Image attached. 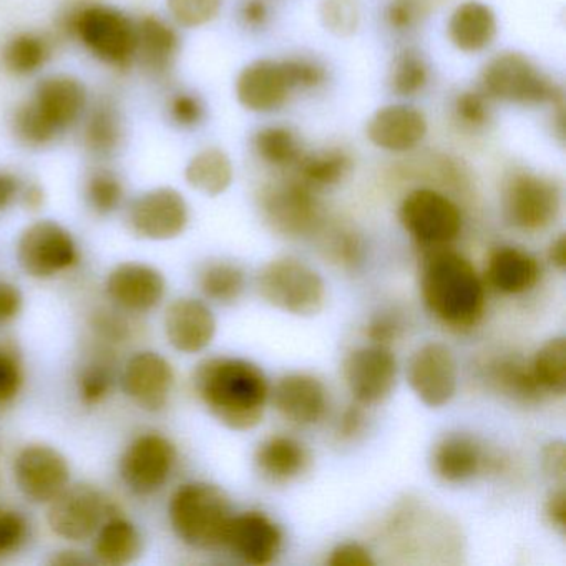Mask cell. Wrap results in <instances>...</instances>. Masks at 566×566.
Instances as JSON below:
<instances>
[{
    "label": "cell",
    "mask_w": 566,
    "mask_h": 566,
    "mask_svg": "<svg viewBox=\"0 0 566 566\" xmlns=\"http://www.w3.org/2000/svg\"><path fill=\"white\" fill-rule=\"evenodd\" d=\"M193 386L208 412L227 429L248 432L263 422L270 382L263 369L241 357H211L195 370Z\"/></svg>",
    "instance_id": "6da1fadb"
},
{
    "label": "cell",
    "mask_w": 566,
    "mask_h": 566,
    "mask_svg": "<svg viewBox=\"0 0 566 566\" xmlns=\"http://www.w3.org/2000/svg\"><path fill=\"white\" fill-rule=\"evenodd\" d=\"M420 296L427 311L453 331L472 329L485 311V284L457 251L429 250L420 268Z\"/></svg>",
    "instance_id": "7a4b0ae2"
},
{
    "label": "cell",
    "mask_w": 566,
    "mask_h": 566,
    "mask_svg": "<svg viewBox=\"0 0 566 566\" xmlns=\"http://www.w3.org/2000/svg\"><path fill=\"white\" fill-rule=\"evenodd\" d=\"M480 88L493 102L520 107L565 108L563 88L538 65L518 52H502L490 59L480 72Z\"/></svg>",
    "instance_id": "3957f363"
},
{
    "label": "cell",
    "mask_w": 566,
    "mask_h": 566,
    "mask_svg": "<svg viewBox=\"0 0 566 566\" xmlns=\"http://www.w3.org/2000/svg\"><path fill=\"white\" fill-rule=\"evenodd\" d=\"M170 522L187 545L200 549L223 546L233 516L230 499L220 486L207 482L181 485L170 500Z\"/></svg>",
    "instance_id": "277c9868"
},
{
    "label": "cell",
    "mask_w": 566,
    "mask_h": 566,
    "mask_svg": "<svg viewBox=\"0 0 566 566\" xmlns=\"http://www.w3.org/2000/svg\"><path fill=\"white\" fill-rule=\"evenodd\" d=\"M256 287L270 306L293 316H316L326 304L323 277L296 258H277L264 264L258 273Z\"/></svg>",
    "instance_id": "5b68a950"
},
{
    "label": "cell",
    "mask_w": 566,
    "mask_h": 566,
    "mask_svg": "<svg viewBox=\"0 0 566 566\" xmlns=\"http://www.w3.org/2000/svg\"><path fill=\"white\" fill-rule=\"evenodd\" d=\"M67 29L105 64L127 69L135 61L137 25L117 9L88 6L71 15Z\"/></svg>",
    "instance_id": "8992f818"
},
{
    "label": "cell",
    "mask_w": 566,
    "mask_h": 566,
    "mask_svg": "<svg viewBox=\"0 0 566 566\" xmlns=\"http://www.w3.org/2000/svg\"><path fill=\"white\" fill-rule=\"evenodd\" d=\"M503 217L510 227L538 233L555 223L562 211V190L552 178L532 171H515L502 190Z\"/></svg>",
    "instance_id": "52a82bcc"
},
{
    "label": "cell",
    "mask_w": 566,
    "mask_h": 566,
    "mask_svg": "<svg viewBox=\"0 0 566 566\" xmlns=\"http://www.w3.org/2000/svg\"><path fill=\"white\" fill-rule=\"evenodd\" d=\"M316 195L294 177L264 185L258 195L261 218L281 237H307L321 223Z\"/></svg>",
    "instance_id": "ba28073f"
},
{
    "label": "cell",
    "mask_w": 566,
    "mask_h": 566,
    "mask_svg": "<svg viewBox=\"0 0 566 566\" xmlns=\"http://www.w3.org/2000/svg\"><path fill=\"white\" fill-rule=\"evenodd\" d=\"M399 220L413 241L429 250L449 247L462 231L459 207L432 188L410 191L400 203Z\"/></svg>",
    "instance_id": "9c48e42d"
},
{
    "label": "cell",
    "mask_w": 566,
    "mask_h": 566,
    "mask_svg": "<svg viewBox=\"0 0 566 566\" xmlns=\"http://www.w3.org/2000/svg\"><path fill=\"white\" fill-rule=\"evenodd\" d=\"M407 382L420 402L440 409L455 397L459 367L449 346L427 343L407 363Z\"/></svg>",
    "instance_id": "30bf717a"
},
{
    "label": "cell",
    "mask_w": 566,
    "mask_h": 566,
    "mask_svg": "<svg viewBox=\"0 0 566 566\" xmlns=\"http://www.w3.org/2000/svg\"><path fill=\"white\" fill-rule=\"evenodd\" d=\"M18 260L25 273L45 280L71 270L78 261V253L65 228L54 221H38L21 234Z\"/></svg>",
    "instance_id": "8fae6325"
},
{
    "label": "cell",
    "mask_w": 566,
    "mask_h": 566,
    "mask_svg": "<svg viewBox=\"0 0 566 566\" xmlns=\"http://www.w3.org/2000/svg\"><path fill=\"white\" fill-rule=\"evenodd\" d=\"M108 513L111 506L97 489L77 483L65 486L52 500L48 520L55 535L71 542H84L98 532Z\"/></svg>",
    "instance_id": "7c38bea8"
},
{
    "label": "cell",
    "mask_w": 566,
    "mask_h": 566,
    "mask_svg": "<svg viewBox=\"0 0 566 566\" xmlns=\"http://www.w3.org/2000/svg\"><path fill=\"white\" fill-rule=\"evenodd\" d=\"M397 359L392 350L379 344L359 347L343 364L344 380L354 400L369 407L382 403L396 389Z\"/></svg>",
    "instance_id": "4fadbf2b"
},
{
    "label": "cell",
    "mask_w": 566,
    "mask_h": 566,
    "mask_svg": "<svg viewBox=\"0 0 566 566\" xmlns=\"http://www.w3.org/2000/svg\"><path fill=\"white\" fill-rule=\"evenodd\" d=\"M177 460V450L167 437L145 433L125 450L120 475L132 492L150 495L165 485Z\"/></svg>",
    "instance_id": "5bb4252c"
},
{
    "label": "cell",
    "mask_w": 566,
    "mask_h": 566,
    "mask_svg": "<svg viewBox=\"0 0 566 566\" xmlns=\"http://www.w3.org/2000/svg\"><path fill=\"white\" fill-rule=\"evenodd\" d=\"M188 220L190 213L187 201L174 188H157L142 195L128 213V223L134 233L154 241L180 237Z\"/></svg>",
    "instance_id": "9a60e30c"
},
{
    "label": "cell",
    "mask_w": 566,
    "mask_h": 566,
    "mask_svg": "<svg viewBox=\"0 0 566 566\" xmlns=\"http://www.w3.org/2000/svg\"><path fill=\"white\" fill-rule=\"evenodd\" d=\"M15 482L32 502L51 503L71 479L67 460L49 446H29L19 452L14 465Z\"/></svg>",
    "instance_id": "2e32d148"
},
{
    "label": "cell",
    "mask_w": 566,
    "mask_h": 566,
    "mask_svg": "<svg viewBox=\"0 0 566 566\" xmlns=\"http://www.w3.org/2000/svg\"><path fill=\"white\" fill-rule=\"evenodd\" d=\"M280 525L263 512H244L231 516L224 533L223 546L247 565L273 563L283 548Z\"/></svg>",
    "instance_id": "e0dca14e"
},
{
    "label": "cell",
    "mask_w": 566,
    "mask_h": 566,
    "mask_svg": "<svg viewBox=\"0 0 566 566\" xmlns=\"http://www.w3.org/2000/svg\"><path fill=\"white\" fill-rule=\"evenodd\" d=\"M283 61L258 59L237 78V98L241 107L254 114L280 111L293 95Z\"/></svg>",
    "instance_id": "ac0fdd59"
},
{
    "label": "cell",
    "mask_w": 566,
    "mask_h": 566,
    "mask_svg": "<svg viewBox=\"0 0 566 566\" xmlns=\"http://www.w3.org/2000/svg\"><path fill=\"white\" fill-rule=\"evenodd\" d=\"M270 399L276 412L293 426H314L326 416V386L311 374L293 373L281 377L270 390Z\"/></svg>",
    "instance_id": "d6986e66"
},
{
    "label": "cell",
    "mask_w": 566,
    "mask_h": 566,
    "mask_svg": "<svg viewBox=\"0 0 566 566\" xmlns=\"http://www.w3.org/2000/svg\"><path fill=\"white\" fill-rule=\"evenodd\" d=\"M427 130L423 112L409 105H387L367 122L366 137L380 150L406 154L422 144Z\"/></svg>",
    "instance_id": "ffe728a7"
},
{
    "label": "cell",
    "mask_w": 566,
    "mask_h": 566,
    "mask_svg": "<svg viewBox=\"0 0 566 566\" xmlns=\"http://www.w3.org/2000/svg\"><path fill=\"white\" fill-rule=\"evenodd\" d=\"M174 384L170 363L160 354L148 350L135 354L122 374L125 394L148 410L164 409Z\"/></svg>",
    "instance_id": "44dd1931"
},
{
    "label": "cell",
    "mask_w": 566,
    "mask_h": 566,
    "mask_svg": "<svg viewBox=\"0 0 566 566\" xmlns=\"http://www.w3.org/2000/svg\"><path fill=\"white\" fill-rule=\"evenodd\" d=\"M165 334L178 353L198 354L214 339L217 319L207 304L193 297H181L168 306Z\"/></svg>",
    "instance_id": "7402d4cb"
},
{
    "label": "cell",
    "mask_w": 566,
    "mask_h": 566,
    "mask_svg": "<svg viewBox=\"0 0 566 566\" xmlns=\"http://www.w3.org/2000/svg\"><path fill=\"white\" fill-rule=\"evenodd\" d=\"M167 284L160 271L142 263L118 264L107 280V293L122 310L145 313L164 300Z\"/></svg>",
    "instance_id": "603a6c76"
},
{
    "label": "cell",
    "mask_w": 566,
    "mask_h": 566,
    "mask_svg": "<svg viewBox=\"0 0 566 566\" xmlns=\"http://www.w3.org/2000/svg\"><path fill=\"white\" fill-rule=\"evenodd\" d=\"M87 95L84 85L67 75L45 78L31 101L42 120L61 135L81 118Z\"/></svg>",
    "instance_id": "cb8c5ba5"
},
{
    "label": "cell",
    "mask_w": 566,
    "mask_h": 566,
    "mask_svg": "<svg viewBox=\"0 0 566 566\" xmlns=\"http://www.w3.org/2000/svg\"><path fill=\"white\" fill-rule=\"evenodd\" d=\"M485 463V453L475 437L447 433L433 446L430 455L432 472L446 483H463L473 479Z\"/></svg>",
    "instance_id": "d4e9b609"
},
{
    "label": "cell",
    "mask_w": 566,
    "mask_h": 566,
    "mask_svg": "<svg viewBox=\"0 0 566 566\" xmlns=\"http://www.w3.org/2000/svg\"><path fill=\"white\" fill-rule=\"evenodd\" d=\"M499 32L495 12L480 0H465L453 9L447 24L450 44L463 54L489 49Z\"/></svg>",
    "instance_id": "484cf974"
},
{
    "label": "cell",
    "mask_w": 566,
    "mask_h": 566,
    "mask_svg": "<svg viewBox=\"0 0 566 566\" xmlns=\"http://www.w3.org/2000/svg\"><path fill=\"white\" fill-rule=\"evenodd\" d=\"M310 463V450L293 437H268L254 452L258 473L271 483H290L303 475Z\"/></svg>",
    "instance_id": "4316f807"
},
{
    "label": "cell",
    "mask_w": 566,
    "mask_h": 566,
    "mask_svg": "<svg viewBox=\"0 0 566 566\" xmlns=\"http://www.w3.org/2000/svg\"><path fill=\"white\" fill-rule=\"evenodd\" d=\"M538 261L515 247L493 251L486 264V281L502 294H523L536 286L539 280Z\"/></svg>",
    "instance_id": "83f0119b"
},
{
    "label": "cell",
    "mask_w": 566,
    "mask_h": 566,
    "mask_svg": "<svg viewBox=\"0 0 566 566\" xmlns=\"http://www.w3.org/2000/svg\"><path fill=\"white\" fill-rule=\"evenodd\" d=\"M354 170V158L343 147L323 148V150L304 151L294 165V178L311 190H329L343 184Z\"/></svg>",
    "instance_id": "f1b7e54d"
},
{
    "label": "cell",
    "mask_w": 566,
    "mask_h": 566,
    "mask_svg": "<svg viewBox=\"0 0 566 566\" xmlns=\"http://www.w3.org/2000/svg\"><path fill=\"white\" fill-rule=\"evenodd\" d=\"M180 49V39L177 32L167 22L157 18H145L137 25V51L142 67L150 74L164 75L170 71Z\"/></svg>",
    "instance_id": "f546056e"
},
{
    "label": "cell",
    "mask_w": 566,
    "mask_h": 566,
    "mask_svg": "<svg viewBox=\"0 0 566 566\" xmlns=\"http://www.w3.org/2000/svg\"><path fill=\"white\" fill-rule=\"evenodd\" d=\"M486 382L495 392L515 402H535L543 390L533 377L532 366L515 356L496 357L486 364Z\"/></svg>",
    "instance_id": "4dcf8cb0"
},
{
    "label": "cell",
    "mask_w": 566,
    "mask_h": 566,
    "mask_svg": "<svg viewBox=\"0 0 566 566\" xmlns=\"http://www.w3.org/2000/svg\"><path fill=\"white\" fill-rule=\"evenodd\" d=\"M138 530L122 516H111L102 523L94 543V555L104 565H128L140 555Z\"/></svg>",
    "instance_id": "1f68e13d"
},
{
    "label": "cell",
    "mask_w": 566,
    "mask_h": 566,
    "mask_svg": "<svg viewBox=\"0 0 566 566\" xmlns=\"http://www.w3.org/2000/svg\"><path fill=\"white\" fill-rule=\"evenodd\" d=\"M187 184L207 197H220L233 184V165L220 148L198 151L185 170Z\"/></svg>",
    "instance_id": "d6a6232c"
},
{
    "label": "cell",
    "mask_w": 566,
    "mask_h": 566,
    "mask_svg": "<svg viewBox=\"0 0 566 566\" xmlns=\"http://www.w3.org/2000/svg\"><path fill=\"white\" fill-rule=\"evenodd\" d=\"M253 151L264 165L277 170H293L303 157L300 137L291 128L270 125L260 128L253 137Z\"/></svg>",
    "instance_id": "836d02e7"
},
{
    "label": "cell",
    "mask_w": 566,
    "mask_h": 566,
    "mask_svg": "<svg viewBox=\"0 0 566 566\" xmlns=\"http://www.w3.org/2000/svg\"><path fill=\"white\" fill-rule=\"evenodd\" d=\"M530 366L543 394L563 396L566 390L565 337H553L548 343L543 344Z\"/></svg>",
    "instance_id": "e575fe53"
},
{
    "label": "cell",
    "mask_w": 566,
    "mask_h": 566,
    "mask_svg": "<svg viewBox=\"0 0 566 566\" xmlns=\"http://www.w3.org/2000/svg\"><path fill=\"white\" fill-rule=\"evenodd\" d=\"M201 293L208 300L220 304H231L240 300L247 287L243 270L228 261H214L207 264L198 276Z\"/></svg>",
    "instance_id": "d590c367"
},
{
    "label": "cell",
    "mask_w": 566,
    "mask_h": 566,
    "mask_svg": "<svg viewBox=\"0 0 566 566\" xmlns=\"http://www.w3.org/2000/svg\"><path fill=\"white\" fill-rule=\"evenodd\" d=\"M429 65L416 49H406L396 55L389 69L390 92L397 97H416L429 84Z\"/></svg>",
    "instance_id": "8d00e7d4"
},
{
    "label": "cell",
    "mask_w": 566,
    "mask_h": 566,
    "mask_svg": "<svg viewBox=\"0 0 566 566\" xmlns=\"http://www.w3.org/2000/svg\"><path fill=\"white\" fill-rule=\"evenodd\" d=\"M51 57V48L44 39L34 34H19L6 44L2 64L11 74L24 77L44 67Z\"/></svg>",
    "instance_id": "74e56055"
},
{
    "label": "cell",
    "mask_w": 566,
    "mask_h": 566,
    "mask_svg": "<svg viewBox=\"0 0 566 566\" xmlns=\"http://www.w3.org/2000/svg\"><path fill=\"white\" fill-rule=\"evenodd\" d=\"M122 128L117 112L111 105L94 108L84 130V144L91 154L107 157L120 144Z\"/></svg>",
    "instance_id": "f35d334b"
},
{
    "label": "cell",
    "mask_w": 566,
    "mask_h": 566,
    "mask_svg": "<svg viewBox=\"0 0 566 566\" xmlns=\"http://www.w3.org/2000/svg\"><path fill=\"white\" fill-rule=\"evenodd\" d=\"M492 102L480 87L460 92L452 104L453 120L462 130H483L492 122Z\"/></svg>",
    "instance_id": "ab89813d"
},
{
    "label": "cell",
    "mask_w": 566,
    "mask_h": 566,
    "mask_svg": "<svg viewBox=\"0 0 566 566\" xmlns=\"http://www.w3.org/2000/svg\"><path fill=\"white\" fill-rule=\"evenodd\" d=\"M360 15V0H321V22L336 38L346 39L356 34Z\"/></svg>",
    "instance_id": "60d3db41"
},
{
    "label": "cell",
    "mask_w": 566,
    "mask_h": 566,
    "mask_svg": "<svg viewBox=\"0 0 566 566\" xmlns=\"http://www.w3.org/2000/svg\"><path fill=\"white\" fill-rule=\"evenodd\" d=\"M114 382V367L111 359L98 356L87 366L82 367L78 374V394L87 406L101 402L108 396Z\"/></svg>",
    "instance_id": "b9f144b4"
},
{
    "label": "cell",
    "mask_w": 566,
    "mask_h": 566,
    "mask_svg": "<svg viewBox=\"0 0 566 566\" xmlns=\"http://www.w3.org/2000/svg\"><path fill=\"white\" fill-rule=\"evenodd\" d=\"M85 195L95 213L108 214L120 207L124 200V187L111 171L98 170L88 178Z\"/></svg>",
    "instance_id": "7bdbcfd3"
},
{
    "label": "cell",
    "mask_w": 566,
    "mask_h": 566,
    "mask_svg": "<svg viewBox=\"0 0 566 566\" xmlns=\"http://www.w3.org/2000/svg\"><path fill=\"white\" fill-rule=\"evenodd\" d=\"M440 0H390L386 9V22L392 31L407 32L422 24Z\"/></svg>",
    "instance_id": "ee69618b"
},
{
    "label": "cell",
    "mask_w": 566,
    "mask_h": 566,
    "mask_svg": "<svg viewBox=\"0 0 566 566\" xmlns=\"http://www.w3.org/2000/svg\"><path fill=\"white\" fill-rule=\"evenodd\" d=\"M15 137L28 145V147H45L57 138V132L52 130L41 115L32 107L31 102L21 105L15 111L14 120H12Z\"/></svg>",
    "instance_id": "f6af8a7d"
},
{
    "label": "cell",
    "mask_w": 566,
    "mask_h": 566,
    "mask_svg": "<svg viewBox=\"0 0 566 566\" xmlns=\"http://www.w3.org/2000/svg\"><path fill=\"white\" fill-rule=\"evenodd\" d=\"M283 61L287 81L294 94L296 92H314L327 82V72L321 62L311 57H287Z\"/></svg>",
    "instance_id": "bcb514c9"
},
{
    "label": "cell",
    "mask_w": 566,
    "mask_h": 566,
    "mask_svg": "<svg viewBox=\"0 0 566 566\" xmlns=\"http://www.w3.org/2000/svg\"><path fill=\"white\" fill-rule=\"evenodd\" d=\"M168 11L184 28H201L220 14L223 0H167Z\"/></svg>",
    "instance_id": "7dc6e473"
},
{
    "label": "cell",
    "mask_w": 566,
    "mask_h": 566,
    "mask_svg": "<svg viewBox=\"0 0 566 566\" xmlns=\"http://www.w3.org/2000/svg\"><path fill=\"white\" fill-rule=\"evenodd\" d=\"M28 538V522L18 512L0 510V558L18 552Z\"/></svg>",
    "instance_id": "c3c4849f"
},
{
    "label": "cell",
    "mask_w": 566,
    "mask_h": 566,
    "mask_svg": "<svg viewBox=\"0 0 566 566\" xmlns=\"http://www.w3.org/2000/svg\"><path fill=\"white\" fill-rule=\"evenodd\" d=\"M326 251L343 266H354L363 258V241L349 230H336L326 241Z\"/></svg>",
    "instance_id": "681fc988"
},
{
    "label": "cell",
    "mask_w": 566,
    "mask_h": 566,
    "mask_svg": "<svg viewBox=\"0 0 566 566\" xmlns=\"http://www.w3.org/2000/svg\"><path fill=\"white\" fill-rule=\"evenodd\" d=\"M22 367L8 347H0V406L11 402L22 386Z\"/></svg>",
    "instance_id": "f907efd6"
},
{
    "label": "cell",
    "mask_w": 566,
    "mask_h": 566,
    "mask_svg": "<svg viewBox=\"0 0 566 566\" xmlns=\"http://www.w3.org/2000/svg\"><path fill=\"white\" fill-rule=\"evenodd\" d=\"M168 114L178 127L195 128L203 122L205 107L197 95L177 94L168 104Z\"/></svg>",
    "instance_id": "816d5d0a"
},
{
    "label": "cell",
    "mask_w": 566,
    "mask_h": 566,
    "mask_svg": "<svg viewBox=\"0 0 566 566\" xmlns=\"http://www.w3.org/2000/svg\"><path fill=\"white\" fill-rule=\"evenodd\" d=\"M92 329H94L95 336L108 343V346L125 343L130 337V326L127 321L114 311L95 313L92 317Z\"/></svg>",
    "instance_id": "f5cc1de1"
},
{
    "label": "cell",
    "mask_w": 566,
    "mask_h": 566,
    "mask_svg": "<svg viewBox=\"0 0 566 566\" xmlns=\"http://www.w3.org/2000/svg\"><path fill=\"white\" fill-rule=\"evenodd\" d=\"M402 329L403 323L399 314L382 313L374 317L373 323L369 324L367 336H369L370 343L389 347V344L400 336Z\"/></svg>",
    "instance_id": "db71d44e"
},
{
    "label": "cell",
    "mask_w": 566,
    "mask_h": 566,
    "mask_svg": "<svg viewBox=\"0 0 566 566\" xmlns=\"http://www.w3.org/2000/svg\"><path fill=\"white\" fill-rule=\"evenodd\" d=\"M329 566H373L374 559L369 549L359 543H340L331 552Z\"/></svg>",
    "instance_id": "11a10c76"
},
{
    "label": "cell",
    "mask_w": 566,
    "mask_h": 566,
    "mask_svg": "<svg viewBox=\"0 0 566 566\" xmlns=\"http://www.w3.org/2000/svg\"><path fill=\"white\" fill-rule=\"evenodd\" d=\"M543 469H545L546 475L552 476L559 485H565L566 450L562 440L549 443L543 450Z\"/></svg>",
    "instance_id": "9f6ffc18"
},
{
    "label": "cell",
    "mask_w": 566,
    "mask_h": 566,
    "mask_svg": "<svg viewBox=\"0 0 566 566\" xmlns=\"http://www.w3.org/2000/svg\"><path fill=\"white\" fill-rule=\"evenodd\" d=\"M543 513H545L546 522L552 526L555 532L565 535L566 532V493L563 485L559 489L553 490L548 496H546L545 506H543Z\"/></svg>",
    "instance_id": "6f0895ef"
},
{
    "label": "cell",
    "mask_w": 566,
    "mask_h": 566,
    "mask_svg": "<svg viewBox=\"0 0 566 566\" xmlns=\"http://www.w3.org/2000/svg\"><path fill=\"white\" fill-rule=\"evenodd\" d=\"M240 21L250 31H261L270 22L266 0H244L240 8Z\"/></svg>",
    "instance_id": "680465c9"
},
{
    "label": "cell",
    "mask_w": 566,
    "mask_h": 566,
    "mask_svg": "<svg viewBox=\"0 0 566 566\" xmlns=\"http://www.w3.org/2000/svg\"><path fill=\"white\" fill-rule=\"evenodd\" d=\"M364 406L356 402V406H350L349 409L344 410L337 426V436L343 440H353L354 437L359 436L366 426V412Z\"/></svg>",
    "instance_id": "91938a15"
},
{
    "label": "cell",
    "mask_w": 566,
    "mask_h": 566,
    "mask_svg": "<svg viewBox=\"0 0 566 566\" xmlns=\"http://www.w3.org/2000/svg\"><path fill=\"white\" fill-rule=\"evenodd\" d=\"M22 310V294L14 284L0 281V324L14 319Z\"/></svg>",
    "instance_id": "94428289"
},
{
    "label": "cell",
    "mask_w": 566,
    "mask_h": 566,
    "mask_svg": "<svg viewBox=\"0 0 566 566\" xmlns=\"http://www.w3.org/2000/svg\"><path fill=\"white\" fill-rule=\"evenodd\" d=\"M21 181L14 175L0 171V213L8 210L21 197Z\"/></svg>",
    "instance_id": "6125c7cd"
},
{
    "label": "cell",
    "mask_w": 566,
    "mask_h": 566,
    "mask_svg": "<svg viewBox=\"0 0 566 566\" xmlns=\"http://www.w3.org/2000/svg\"><path fill=\"white\" fill-rule=\"evenodd\" d=\"M548 260L558 271H565L566 266V238L559 234L548 250Z\"/></svg>",
    "instance_id": "be15d7a7"
},
{
    "label": "cell",
    "mask_w": 566,
    "mask_h": 566,
    "mask_svg": "<svg viewBox=\"0 0 566 566\" xmlns=\"http://www.w3.org/2000/svg\"><path fill=\"white\" fill-rule=\"evenodd\" d=\"M21 200L28 210L38 211L44 205V191L38 185H31L21 190Z\"/></svg>",
    "instance_id": "e7e4bbea"
},
{
    "label": "cell",
    "mask_w": 566,
    "mask_h": 566,
    "mask_svg": "<svg viewBox=\"0 0 566 566\" xmlns=\"http://www.w3.org/2000/svg\"><path fill=\"white\" fill-rule=\"evenodd\" d=\"M54 563H57V565H82V563H88V559L78 555L77 552H64L61 553V556L54 558Z\"/></svg>",
    "instance_id": "03108f58"
}]
</instances>
